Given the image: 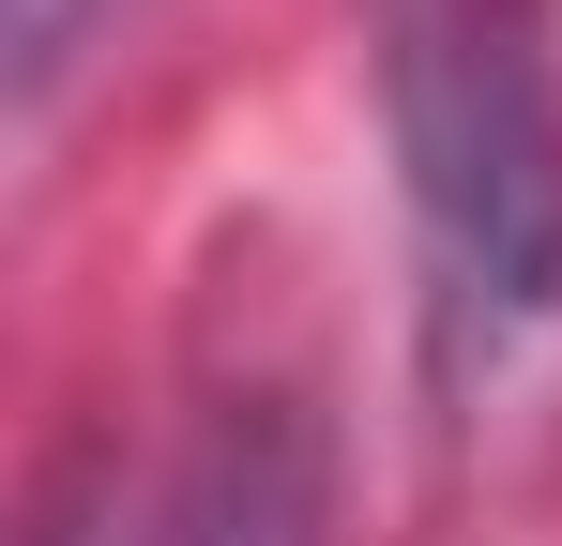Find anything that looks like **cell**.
<instances>
[{
  "label": "cell",
  "mask_w": 562,
  "mask_h": 546,
  "mask_svg": "<svg viewBox=\"0 0 562 546\" xmlns=\"http://www.w3.org/2000/svg\"><path fill=\"white\" fill-rule=\"evenodd\" d=\"M366 91L411 213L426 410L471 455L562 410V46L548 0H366Z\"/></svg>",
  "instance_id": "6da1fadb"
},
{
  "label": "cell",
  "mask_w": 562,
  "mask_h": 546,
  "mask_svg": "<svg viewBox=\"0 0 562 546\" xmlns=\"http://www.w3.org/2000/svg\"><path fill=\"white\" fill-rule=\"evenodd\" d=\"M92 546H319V425L289 395H213Z\"/></svg>",
  "instance_id": "7a4b0ae2"
},
{
  "label": "cell",
  "mask_w": 562,
  "mask_h": 546,
  "mask_svg": "<svg viewBox=\"0 0 562 546\" xmlns=\"http://www.w3.org/2000/svg\"><path fill=\"white\" fill-rule=\"evenodd\" d=\"M106 15H122V0H15V106H31V122L61 106V77H77V46H92Z\"/></svg>",
  "instance_id": "3957f363"
}]
</instances>
